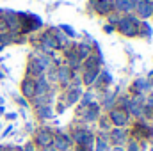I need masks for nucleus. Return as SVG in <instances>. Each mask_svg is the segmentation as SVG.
Here are the masks:
<instances>
[{
  "instance_id": "nucleus-1",
  "label": "nucleus",
  "mask_w": 153,
  "mask_h": 151,
  "mask_svg": "<svg viewBox=\"0 0 153 151\" xmlns=\"http://www.w3.org/2000/svg\"><path fill=\"white\" fill-rule=\"evenodd\" d=\"M139 21L134 18V16H125V18H119L117 21V30L126 36V38H132V36H137L139 34Z\"/></svg>"
},
{
  "instance_id": "nucleus-2",
  "label": "nucleus",
  "mask_w": 153,
  "mask_h": 151,
  "mask_svg": "<svg viewBox=\"0 0 153 151\" xmlns=\"http://www.w3.org/2000/svg\"><path fill=\"white\" fill-rule=\"evenodd\" d=\"M134 11H135L141 18H150L153 14L152 13V2H150V0H135Z\"/></svg>"
},
{
  "instance_id": "nucleus-3",
  "label": "nucleus",
  "mask_w": 153,
  "mask_h": 151,
  "mask_svg": "<svg viewBox=\"0 0 153 151\" xmlns=\"http://www.w3.org/2000/svg\"><path fill=\"white\" fill-rule=\"evenodd\" d=\"M94 11L98 13V14H109L112 9H114V2L112 0H94Z\"/></svg>"
},
{
  "instance_id": "nucleus-4",
  "label": "nucleus",
  "mask_w": 153,
  "mask_h": 151,
  "mask_svg": "<svg viewBox=\"0 0 153 151\" xmlns=\"http://www.w3.org/2000/svg\"><path fill=\"white\" fill-rule=\"evenodd\" d=\"M22 93H23V96H27V98H34V96H36V82H34V78L27 76V78L22 82Z\"/></svg>"
},
{
  "instance_id": "nucleus-5",
  "label": "nucleus",
  "mask_w": 153,
  "mask_h": 151,
  "mask_svg": "<svg viewBox=\"0 0 153 151\" xmlns=\"http://www.w3.org/2000/svg\"><path fill=\"white\" fill-rule=\"evenodd\" d=\"M134 5H135V0H116L114 7L121 13H134Z\"/></svg>"
},
{
  "instance_id": "nucleus-6",
  "label": "nucleus",
  "mask_w": 153,
  "mask_h": 151,
  "mask_svg": "<svg viewBox=\"0 0 153 151\" xmlns=\"http://www.w3.org/2000/svg\"><path fill=\"white\" fill-rule=\"evenodd\" d=\"M98 75H100L98 68H87V70L84 71V84H85V85H93L94 80L98 78Z\"/></svg>"
},
{
  "instance_id": "nucleus-7",
  "label": "nucleus",
  "mask_w": 153,
  "mask_h": 151,
  "mask_svg": "<svg viewBox=\"0 0 153 151\" xmlns=\"http://www.w3.org/2000/svg\"><path fill=\"white\" fill-rule=\"evenodd\" d=\"M146 89H150V82L144 80V78L135 80L134 85H132V91H134V93H143V91H146Z\"/></svg>"
},
{
  "instance_id": "nucleus-8",
  "label": "nucleus",
  "mask_w": 153,
  "mask_h": 151,
  "mask_svg": "<svg viewBox=\"0 0 153 151\" xmlns=\"http://www.w3.org/2000/svg\"><path fill=\"white\" fill-rule=\"evenodd\" d=\"M111 119L114 121L116 124H119V126L126 124V114L123 112V110H112V114H111Z\"/></svg>"
},
{
  "instance_id": "nucleus-9",
  "label": "nucleus",
  "mask_w": 153,
  "mask_h": 151,
  "mask_svg": "<svg viewBox=\"0 0 153 151\" xmlns=\"http://www.w3.org/2000/svg\"><path fill=\"white\" fill-rule=\"evenodd\" d=\"M38 142L41 146H46V144H50L52 142V137H50V133L46 132V130H41L38 133Z\"/></svg>"
},
{
  "instance_id": "nucleus-10",
  "label": "nucleus",
  "mask_w": 153,
  "mask_h": 151,
  "mask_svg": "<svg viewBox=\"0 0 153 151\" xmlns=\"http://www.w3.org/2000/svg\"><path fill=\"white\" fill-rule=\"evenodd\" d=\"M70 78H71V73H70L68 68H61V70H59V80H61L64 85L70 82Z\"/></svg>"
},
{
  "instance_id": "nucleus-11",
  "label": "nucleus",
  "mask_w": 153,
  "mask_h": 151,
  "mask_svg": "<svg viewBox=\"0 0 153 151\" xmlns=\"http://www.w3.org/2000/svg\"><path fill=\"white\" fill-rule=\"evenodd\" d=\"M75 141L78 142V144H87V142H89V133H87V132H82V130L76 132L75 133Z\"/></svg>"
},
{
  "instance_id": "nucleus-12",
  "label": "nucleus",
  "mask_w": 153,
  "mask_h": 151,
  "mask_svg": "<svg viewBox=\"0 0 153 151\" xmlns=\"http://www.w3.org/2000/svg\"><path fill=\"white\" fill-rule=\"evenodd\" d=\"M78 98H80V89L78 87L70 89V93H68V103H75Z\"/></svg>"
},
{
  "instance_id": "nucleus-13",
  "label": "nucleus",
  "mask_w": 153,
  "mask_h": 151,
  "mask_svg": "<svg viewBox=\"0 0 153 151\" xmlns=\"http://www.w3.org/2000/svg\"><path fill=\"white\" fill-rule=\"evenodd\" d=\"M13 41H14V36H13L11 32H5V34L0 32V43H2V44H11Z\"/></svg>"
},
{
  "instance_id": "nucleus-14",
  "label": "nucleus",
  "mask_w": 153,
  "mask_h": 151,
  "mask_svg": "<svg viewBox=\"0 0 153 151\" xmlns=\"http://www.w3.org/2000/svg\"><path fill=\"white\" fill-rule=\"evenodd\" d=\"M38 112L41 117H52V109L48 105H43V107H38Z\"/></svg>"
},
{
  "instance_id": "nucleus-15",
  "label": "nucleus",
  "mask_w": 153,
  "mask_h": 151,
  "mask_svg": "<svg viewBox=\"0 0 153 151\" xmlns=\"http://www.w3.org/2000/svg\"><path fill=\"white\" fill-rule=\"evenodd\" d=\"M61 29H62V30H64V32H66L68 36H71V38L75 36V30H73V29H71L70 25H61Z\"/></svg>"
},
{
  "instance_id": "nucleus-16",
  "label": "nucleus",
  "mask_w": 153,
  "mask_h": 151,
  "mask_svg": "<svg viewBox=\"0 0 153 151\" xmlns=\"http://www.w3.org/2000/svg\"><path fill=\"white\" fill-rule=\"evenodd\" d=\"M98 151H107V146H105V142H100V144H98Z\"/></svg>"
},
{
  "instance_id": "nucleus-17",
  "label": "nucleus",
  "mask_w": 153,
  "mask_h": 151,
  "mask_svg": "<svg viewBox=\"0 0 153 151\" xmlns=\"http://www.w3.org/2000/svg\"><path fill=\"white\" fill-rule=\"evenodd\" d=\"M146 103H148V107H150V109H153V94H152V96H148V101H146Z\"/></svg>"
},
{
  "instance_id": "nucleus-18",
  "label": "nucleus",
  "mask_w": 153,
  "mask_h": 151,
  "mask_svg": "<svg viewBox=\"0 0 153 151\" xmlns=\"http://www.w3.org/2000/svg\"><path fill=\"white\" fill-rule=\"evenodd\" d=\"M103 30H105V32H109V34H111V32H112V30H114V27H112V25H107V27H103Z\"/></svg>"
},
{
  "instance_id": "nucleus-19",
  "label": "nucleus",
  "mask_w": 153,
  "mask_h": 151,
  "mask_svg": "<svg viewBox=\"0 0 153 151\" xmlns=\"http://www.w3.org/2000/svg\"><path fill=\"white\" fill-rule=\"evenodd\" d=\"M109 20H111V23H117L119 21V16H111Z\"/></svg>"
},
{
  "instance_id": "nucleus-20",
  "label": "nucleus",
  "mask_w": 153,
  "mask_h": 151,
  "mask_svg": "<svg viewBox=\"0 0 153 151\" xmlns=\"http://www.w3.org/2000/svg\"><path fill=\"white\" fill-rule=\"evenodd\" d=\"M150 2H152V0H150Z\"/></svg>"
}]
</instances>
